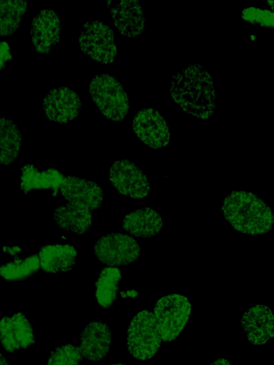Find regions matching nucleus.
<instances>
[{
	"label": "nucleus",
	"mask_w": 274,
	"mask_h": 365,
	"mask_svg": "<svg viewBox=\"0 0 274 365\" xmlns=\"http://www.w3.org/2000/svg\"><path fill=\"white\" fill-rule=\"evenodd\" d=\"M170 95L174 103L188 115L202 120L213 115L215 88L210 73L199 63L188 64L173 77Z\"/></svg>",
	"instance_id": "obj_1"
},
{
	"label": "nucleus",
	"mask_w": 274,
	"mask_h": 365,
	"mask_svg": "<svg viewBox=\"0 0 274 365\" xmlns=\"http://www.w3.org/2000/svg\"><path fill=\"white\" fill-rule=\"evenodd\" d=\"M222 211L230 225L243 234L259 236L268 232L273 225L270 207L250 192H230L223 200Z\"/></svg>",
	"instance_id": "obj_2"
},
{
	"label": "nucleus",
	"mask_w": 274,
	"mask_h": 365,
	"mask_svg": "<svg viewBox=\"0 0 274 365\" xmlns=\"http://www.w3.org/2000/svg\"><path fill=\"white\" fill-rule=\"evenodd\" d=\"M89 95L103 117L111 121H121L129 110V95L114 76L98 73L89 83Z\"/></svg>",
	"instance_id": "obj_3"
},
{
	"label": "nucleus",
	"mask_w": 274,
	"mask_h": 365,
	"mask_svg": "<svg viewBox=\"0 0 274 365\" xmlns=\"http://www.w3.org/2000/svg\"><path fill=\"white\" fill-rule=\"evenodd\" d=\"M191 309L189 299L181 294H169L157 300L153 314L162 341H173L181 334Z\"/></svg>",
	"instance_id": "obj_4"
},
{
	"label": "nucleus",
	"mask_w": 274,
	"mask_h": 365,
	"mask_svg": "<svg viewBox=\"0 0 274 365\" xmlns=\"http://www.w3.org/2000/svg\"><path fill=\"white\" fill-rule=\"evenodd\" d=\"M162 339L152 312L144 309L136 313L127 329V349L138 361L151 359L159 350Z\"/></svg>",
	"instance_id": "obj_5"
},
{
	"label": "nucleus",
	"mask_w": 274,
	"mask_h": 365,
	"mask_svg": "<svg viewBox=\"0 0 274 365\" xmlns=\"http://www.w3.org/2000/svg\"><path fill=\"white\" fill-rule=\"evenodd\" d=\"M77 41L81 52L97 63L108 65L117 56L114 32L101 20L86 21Z\"/></svg>",
	"instance_id": "obj_6"
},
{
	"label": "nucleus",
	"mask_w": 274,
	"mask_h": 365,
	"mask_svg": "<svg viewBox=\"0 0 274 365\" xmlns=\"http://www.w3.org/2000/svg\"><path fill=\"white\" fill-rule=\"evenodd\" d=\"M98 260L108 266L127 265L136 262L140 255V245L131 236L110 232L101 236L93 245Z\"/></svg>",
	"instance_id": "obj_7"
},
{
	"label": "nucleus",
	"mask_w": 274,
	"mask_h": 365,
	"mask_svg": "<svg viewBox=\"0 0 274 365\" xmlns=\"http://www.w3.org/2000/svg\"><path fill=\"white\" fill-rule=\"evenodd\" d=\"M133 130L138 139L153 149L166 148L172 137L166 118L154 108H144L133 117Z\"/></svg>",
	"instance_id": "obj_8"
},
{
	"label": "nucleus",
	"mask_w": 274,
	"mask_h": 365,
	"mask_svg": "<svg viewBox=\"0 0 274 365\" xmlns=\"http://www.w3.org/2000/svg\"><path fill=\"white\" fill-rule=\"evenodd\" d=\"M109 179L116 190L126 197L142 199L151 191L148 177L136 163L126 159L112 163Z\"/></svg>",
	"instance_id": "obj_9"
},
{
	"label": "nucleus",
	"mask_w": 274,
	"mask_h": 365,
	"mask_svg": "<svg viewBox=\"0 0 274 365\" xmlns=\"http://www.w3.org/2000/svg\"><path fill=\"white\" fill-rule=\"evenodd\" d=\"M62 27L61 19L54 10H39L31 20V41L35 51L49 54L60 41Z\"/></svg>",
	"instance_id": "obj_10"
},
{
	"label": "nucleus",
	"mask_w": 274,
	"mask_h": 365,
	"mask_svg": "<svg viewBox=\"0 0 274 365\" xmlns=\"http://www.w3.org/2000/svg\"><path fill=\"white\" fill-rule=\"evenodd\" d=\"M81 108L79 96L67 86L51 88L43 101L46 118L60 124L74 120Z\"/></svg>",
	"instance_id": "obj_11"
},
{
	"label": "nucleus",
	"mask_w": 274,
	"mask_h": 365,
	"mask_svg": "<svg viewBox=\"0 0 274 365\" xmlns=\"http://www.w3.org/2000/svg\"><path fill=\"white\" fill-rule=\"evenodd\" d=\"M0 343L10 353L24 350L35 343L31 324L25 314L17 312L0 319Z\"/></svg>",
	"instance_id": "obj_12"
},
{
	"label": "nucleus",
	"mask_w": 274,
	"mask_h": 365,
	"mask_svg": "<svg viewBox=\"0 0 274 365\" xmlns=\"http://www.w3.org/2000/svg\"><path fill=\"white\" fill-rule=\"evenodd\" d=\"M59 191L68 203L91 211L101 207L103 197L102 188L95 182L73 175L64 176Z\"/></svg>",
	"instance_id": "obj_13"
},
{
	"label": "nucleus",
	"mask_w": 274,
	"mask_h": 365,
	"mask_svg": "<svg viewBox=\"0 0 274 365\" xmlns=\"http://www.w3.org/2000/svg\"><path fill=\"white\" fill-rule=\"evenodd\" d=\"M273 312L268 307L257 304L243 314L240 324L248 341L255 346H260L273 339Z\"/></svg>",
	"instance_id": "obj_14"
},
{
	"label": "nucleus",
	"mask_w": 274,
	"mask_h": 365,
	"mask_svg": "<svg viewBox=\"0 0 274 365\" xmlns=\"http://www.w3.org/2000/svg\"><path fill=\"white\" fill-rule=\"evenodd\" d=\"M109 11L115 28L123 36L134 38L143 33L146 21L138 1H121L110 6Z\"/></svg>",
	"instance_id": "obj_15"
},
{
	"label": "nucleus",
	"mask_w": 274,
	"mask_h": 365,
	"mask_svg": "<svg viewBox=\"0 0 274 365\" xmlns=\"http://www.w3.org/2000/svg\"><path fill=\"white\" fill-rule=\"evenodd\" d=\"M111 333L108 326L101 320L90 322L80 338L79 350L88 361H100L110 349Z\"/></svg>",
	"instance_id": "obj_16"
},
{
	"label": "nucleus",
	"mask_w": 274,
	"mask_h": 365,
	"mask_svg": "<svg viewBox=\"0 0 274 365\" xmlns=\"http://www.w3.org/2000/svg\"><path fill=\"white\" fill-rule=\"evenodd\" d=\"M123 229L137 237L148 238L161 233L163 222L161 214L151 207L128 212L122 220Z\"/></svg>",
	"instance_id": "obj_17"
},
{
	"label": "nucleus",
	"mask_w": 274,
	"mask_h": 365,
	"mask_svg": "<svg viewBox=\"0 0 274 365\" xmlns=\"http://www.w3.org/2000/svg\"><path fill=\"white\" fill-rule=\"evenodd\" d=\"M77 252L75 247L68 244L48 245L39 252V264L41 269L49 274L68 272L76 263Z\"/></svg>",
	"instance_id": "obj_18"
},
{
	"label": "nucleus",
	"mask_w": 274,
	"mask_h": 365,
	"mask_svg": "<svg viewBox=\"0 0 274 365\" xmlns=\"http://www.w3.org/2000/svg\"><path fill=\"white\" fill-rule=\"evenodd\" d=\"M64 176L54 168L40 171L35 165L26 164L21 168L20 187L24 193L32 190L47 189L55 195L59 191Z\"/></svg>",
	"instance_id": "obj_19"
},
{
	"label": "nucleus",
	"mask_w": 274,
	"mask_h": 365,
	"mask_svg": "<svg viewBox=\"0 0 274 365\" xmlns=\"http://www.w3.org/2000/svg\"><path fill=\"white\" fill-rule=\"evenodd\" d=\"M54 220L62 230L82 235L92 226L93 215L86 207L68 203L56 208Z\"/></svg>",
	"instance_id": "obj_20"
},
{
	"label": "nucleus",
	"mask_w": 274,
	"mask_h": 365,
	"mask_svg": "<svg viewBox=\"0 0 274 365\" xmlns=\"http://www.w3.org/2000/svg\"><path fill=\"white\" fill-rule=\"evenodd\" d=\"M21 143V131L9 117H0V165H9L19 156Z\"/></svg>",
	"instance_id": "obj_21"
},
{
	"label": "nucleus",
	"mask_w": 274,
	"mask_h": 365,
	"mask_svg": "<svg viewBox=\"0 0 274 365\" xmlns=\"http://www.w3.org/2000/svg\"><path fill=\"white\" fill-rule=\"evenodd\" d=\"M121 278L122 272L117 267H106L101 269L95 290L96 300L98 305L108 309L114 303Z\"/></svg>",
	"instance_id": "obj_22"
},
{
	"label": "nucleus",
	"mask_w": 274,
	"mask_h": 365,
	"mask_svg": "<svg viewBox=\"0 0 274 365\" xmlns=\"http://www.w3.org/2000/svg\"><path fill=\"white\" fill-rule=\"evenodd\" d=\"M26 1L0 0V36L14 34L27 12Z\"/></svg>",
	"instance_id": "obj_23"
},
{
	"label": "nucleus",
	"mask_w": 274,
	"mask_h": 365,
	"mask_svg": "<svg viewBox=\"0 0 274 365\" xmlns=\"http://www.w3.org/2000/svg\"><path fill=\"white\" fill-rule=\"evenodd\" d=\"M40 267L36 255L14 259L0 266V275L9 282H19L26 279Z\"/></svg>",
	"instance_id": "obj_24"
},
{
	"label": "nucleus",
	"mask_w": 274,
	"mask_h": 365,
	"mask_svg": "<svg viewBox=\"0 0 274 365\" xmlns=\"http://www.w3.org/2000/svg\"><path fill=\"white\" fill-rule=\"evenodd\" d=\"M82 357L77 346L65 344L51 351L47 365H78Z\"/></svg>",
	"instance_id": "obj_25"
},
{
	"label": "nucleus",
	"mask_w": 274,
	"mask_h": 365,
	"mask_svg": "<svg viewBox=\"0 0 274 365\" xmlns=\"http://www.w3.org/2000/svg\"><path fill=\"white\" fill-rule=\"evenodd\" d=\"M240 16L252 25L271 29L274 26V14L268 9L248 6L241 11Z\"/></svg>",
	"instance_id": "obj_26"
},
{
	"label": "nucleus",
	"mask_w": 274,
	"mask_h": 365,
	"mask_svg": "<svg viewBox=\"0 0 274 365\" xmlns=\"http://www.w3.org/2000/svg\"><path fill=\"white\" fill-rule=\"evenodd\" d=\"M12 58L9 45L6 41H0V71L5 67L6 64Z\"/></svg>",
	"instance_id": "obj_27"
},
{
	"label": "nucleus",
	"mask_w": 274,
	"mask_h": 365,
	"mask_svg": "<svg viewBox=\"0 0 274 365\" xmlns=\"http://www.w3.org/2000/svg\"><path fill=\"white\" fill-rule=\"evenodd\" d=\"M210 365H232V364L228 359H226L223 357H220V358L217 359L216 360H215L213 362H212L210 364Z\"/></svg>",
	"instance_id": "obj_28"
},
{
	"label": "nucleus",
	"mask_w": 274,
	"mask_h": 365,
	"mask_svg": "<svg viewBox=\"0 0 274 365\" xmlns=\"http://www.w3.org/2000/svg\"><path fill=\"white\" fill-rule=\"evenodd\" d=\"M0 365H9L5 356L0 352Z\"/></svg>",
	"instance_id": "obj_29"
},
{
	"label": "nucleus",
	"mask_w": 274,
	"mask_h": 365,
	"mask_svg": "<svg viewBox=\"0 0 274 365\" xmlns=\"http://www.w3.org/2000/svg\"><path fill=\"white\" fill-rule=\"evenodd\" d=\"M110 365H126V364H122V363H116V364H111Z\"/></svg>",
	"instance_id": "obj_30"
}]
</instances>
